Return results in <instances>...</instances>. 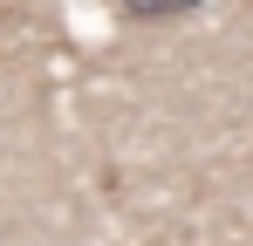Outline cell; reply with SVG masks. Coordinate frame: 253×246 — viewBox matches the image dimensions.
I'll return each instance as SVG.
<instances>
[{
  "label": "cell",
  "instance_id": "1",
  "mask_svg": "<svg viewBox=\"0 0 253 246\" xmlns=\"http://www.w3.org/2000/svg\"><path fill=\"white\" fill-rule=\"evenodd\" d=\"M124 14H130V21H171L178 0H124Z\"/></svg>",
  "mask_w": 253,
  "mask_h": 246
},
{
  "label": "cell",
  "instance_id": "2",
  "mask_svg": "<svg viewBox=\"0 0 253 246\" xmlns=\"http://www.w3.org/2000/svg\"><path fill=\"white\" fill-rule=\"evenodd\" d=\"M178 7H199V0H178Z\"/></svg>",
  "mask_w": 253,
  "mask_h": 246
}]
</instances>
